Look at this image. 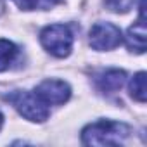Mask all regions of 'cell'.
<instances>
[{
	"label": "cell",
	"mask_w": 147,
	"mask_h": 147,
	"mask_svg": "<svg viewBox=\"0 0 147 147\" xmlns=\"http://www.w3.org/2000/svg\"><path fill=\"white\" fill-rule=\"evenodd\" d=\"M2 126H4V114L0 113V130H2Z\"/></svg>",
	"instance_id": "12"
},
{
	"label": "cell",
	"mask_w": 147,
	"mask_h": 147,
	"mask_svg": "<svg viewBox=\"0 0 147 147\" xmlns=\"http://www.w3.org/2000/svg\"><path fill=\"white\" fill-rule=\"evenodd\" d=\"M35 94L47 106H61L69 100L71 87L62 80H45L35 88Z\"/></svg>",
	"instance_id": "5"
},
{
	"label": "cell",
	"mask_w": 147,
	"mask_h": 147,
	"mask_svg": "<svg viewBox=\"0 0 147 147\" xmlns=\"http://www.w3.org/2000/svg\"><path fill=\"white\" fill-rule=\"evenodd\" d=\"M123 42L121 30L113 23H95L90 30V45L94 50L106 52L116 49Z\"/></svg>",
	"instance_id": "4"
},
{
	"label": "cell",
	"mask_w": 147,
	"mask_h": 147,
	"mask_svg": "<svg viewBox=\"0 0 147 147\" xmlns=\"http://www.w3.org/2000/svg\"><path fill=\"white\" fill-rule=\"evenodd\" d=\"M12 2L23 11H49L62 0H12Z\"/></svg>",
	"instance_id": "10"
},
{
	"label": "cell",
	"mask_w": 147,
	"mask_h": 147,
	"mask_svg": "<svg viewBox=\"0 0 147 147\" xmlns=\"http://www.w3.org/2000/svg\"><path fill=\"white\" fill-rule=\"evenodd\" d=\"M73 31L67 24H50L45 26L40 33V42L43 49L54 57H67L73 50Z\"/></svg>",
	"instance_id": "3"
},
{
	"label": "cell",
	"mask_w": 147,
	"mask_h": 147,
	"mask_svg": "<svg viewBox=\"0 0 147 147\" xmlns=\"http://www.w3.org/2000/svg\"><path fill=\"white\" fill-rule=\"evenodd\" d=\"M18 55V47L5 38H0V73L9 69V66L14 62Z\"/></svg>",
	"instance_id": "9"
},
{
	"label": "cell",
	"mask_w": 147,
	"mask_h": 147,
	"mask_svg": "<svg viewBox=\"0 0 147 147\" xmlns=\"http://www.w3.org/2000/svg\"><path fill=\"white\" fill-rule=\"evenodd\" d=\"M104 2H106L107 9L116 14H126L135 5V0H104Z\"/></svg>",
	"instance_id": "11"
},
{
	"label": "cell",
	"mask_w": 147,
	"mask_h": 147,
	"mask_svg": "<svg viewBox=\"0 0 147 147\" xmlns=\"http://www.w3.org/2000/svg\"><path fill=\"white\" fill-rule=\"evenodd\" d=\"M147 75L144 71H140V73H137V75L130 80V83H128V90H130V95H131V99H135L137 102H145V99H147V87H145V78Z\"/></svg>",
	"instance_id": "8"
},
{
	"label": "cell",
	"mask_w": 147,
	"mask_h": 147,
	"mask_svg": "<svg viewBox=\"0 0 147 147\" xmlns=\"http://www.w3.org/2000/svg\"><path fill=\"white\" fill-rule=\"evenodd\" d=\"M125 82H126V73L123 69H107V71L102 73V75L97 76L99 90L107 92V94L118 92L125 85Z\"/></svg>",
	"instance_id": "7"
},
{
	"label": "cell",
	"mask_w": 147,
	"mask_h": 147,
	"mask_svg": "<svg viewBox=\"0 0 147 147\" xmlns=\"http://www.w3.org/2000/svg\"><path fill=\"white\" fill-rule=\"evenodd\" d=\"M130 137V126L121 121L100 119L87 125L82 130V142L85 145H119Z\"/></svg>",
	"instance_id": "1"
},
{
	"label": "cell",
	"mask_w": 147,
	"mask_h": 147,
	"mask_svg": "<svg viewBox=\"0 0 147 147\" xmlns=\"http://www.w3.org/2000/svg\"><path fill=\"white\" fill-rule=\"evenodd\" d=\"M145 36H147V26H145V0H140L138 7V19L133 23V26L128 28L125 42L130 52L144 54L145 52Z\"/></svg>",
	"instance_id": "6"
},
{
	"label": "cell",
	"mask_w": 147,
	"mask_h": 147,
	"mask_svg": "<svg viewBox=\"0 0 147 147\" xmlns=\"http://www.w3.org/2000/svg\"><path fill=\"white\" fill-rule=\"evenodd\" d=\"M4 99L7 102H11L16 107V111L23 118L31 121V123H43L50 116L49 106L35 92H30V90H12L9 94H4Z\"/></svg>",
	"instance_id": "2"
}]
</instances>
